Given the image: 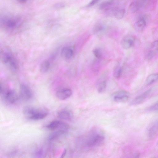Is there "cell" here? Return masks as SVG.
<instances>
[{
	"label": "cell",
	"instance_id": "cell-5",
	"mask_svg": "<svg viewBox=\"0 0 158 158\" xmlns=\"http://www.w3.org/2000/svg\"><path fill=\"white\" fill-rule=\"evenodd\" d=\"M47 128L51 130H60L67 132L69 128L68 124L59 120H55L49 123Z\"/></svg>",
	"mask_w": 158,
	"mask_h": 158
},
{
	"label": "cell",
	"instance_id": "cell-1",
	"mask_svg": "<svg viewBox=\"0 0 158 158\" xmlns=\"http://www.w3.org/2000/svg\"><path fill=\"white\" fill-rule=\"evenodd\" d=\"M0 22L1 27L2 29L11 31L19 28L22 25L23 20L18 16L5 15L1 17Z\"/></svg>",
	"mask_w": 158,
	"mask_h": 158
},
{
	"label": "cell",
	"instance_id": "cell-15",
	"mask_svg": "<svg viewBox=\"0 0 158 158\" xmlns=\"http://www.w3.org/2000/svg\"><path fill=\"white\" fill-rule=\"evenodd\" d=\"M145 1H134L130 4L129 10L131 13H134L138 11L144 4Z\"/></svg>",
	"mask_w": 158,
	"mask_h": 158
},
{
	"label": "cell",
	"instance_id": "cell-25",
	"mask_svg": "<svg viewBox=\"0 0 158 158\" xmlns=\"http://www.w3.org/2000/svg\"><path fill=\"white\" fill-rule=\"evenodd\" d=\"M93 52L94 56L97 60L101 59L102 56L101 50L98 48H95L93 49Z\"/></svg>",
	"mask_w": 158,
	"mask_h": 158
},
{
	"label": "cell",
	"instance_id": "cell-28",
	"mask_svg": "<svg viewBox=\"0 0 158 158\" xmlns=\"http://www.w3.org/2000/svg\"><path fill=\"white\" fill-rule=\"evenodd\" d=\"M140 156V154L139 152H137L135 153L134 155L133 158H139Z\"/></svg>",
	"mask_w": 158,
	"mask_h": 158
},
{
	"label": "cell",
	"instance_id": "cell-20",
	"mask_svg": "<svg viewBox=\"0 0 158 158\" xmlns=\"http://www.w3.org/2000/svg\"><path fill=\"white\" fill-rule=\"evenodd\" d=\"M51 66L50 61L49 60H46L41 63L40 67V70L42 73L47 72Z\"/></svg>",
	"mask_w": 158,
	"mask_h": 158
},
{
	"label": "cell",
	"instance_id": "cell-27",
	"mask_svg": "<svg viewBox=\"0 0 158 158\" xmlns=\"http://www.w3.org/2000/svg\"><path fill=\"white\" fill-rule=\"evenodd\" d=\"M99 1L98 0H92L89 2L87 6L88 7L92 6L97 3Z\"/></svg>",
	"mask_w": 158,
	"mask_h": 158
},
{
	"label": "cell",
	"instance_id": "cell-16",
	"mask_svg": "<svg viewBox=\"0 0 158 158\" xmlns=\"http://www.w3.org/2000/svg\"><path fill=\"white\" fill-rule=\"evenodd\" d=\"M57 116L60 119L69 121L73 118V114L69 110L63 109L58 112Z\"/></svg>",
	"mask_w": 158,
	"mask_h": 158
},
{
	"label": "cell",
	"instance_id": "cell-13",
	"mask_svg": "<svg viewBox=\"0 0 158 158\" xmlns=\"http://www.w3.org/2000/svg\"><path fill=\"white\" fill-rule=\"evenodd\" d=\"M72 93L71 89L66 88L57 91L56 93V95L59 99L64 100L70 97Z\"/></svg>",
	"mask_w": 158,
	"mask_h": 158
},
{
	"label": "cell",
	"instance_id": "cell-14",
	"mask_svg": "<svg viewBox=\"0 0 158 158\" xmlns=\"http://www.w3.org/2000/svg\"><path fill=\"white\" fill-rule=\"evenodd\" d=\"M74 51L70 46H65L61 51V54L62 57L65 59L69 60L71 59L73 56Z\"/></svg>",
	"mask_w": 158,
	"mask_h": 158
},
{
	"label": "cell",
	"instance_id": "cell-29",
	"mask_svg": "<svg viewBox=\"0 0 158 158\" xmlns=\"http://www.w3.org/2000/svg\"><path fill=\"white\" fill-rule=\"evenodd\" d=\"M66 150H64L60 158H63L64 157V156L66 153Z\"/></svg>",
	"mask_w": 158,
	"mask_h": 158
},
{
	"label": "cell",
	"instance_id": "cell-18",
	"mask_svg": "<svg viewBox=\"0 0 158 158\" xmlns=\"http://www.w3.org/2000/svg\"><path fill=\"white\" fill-rule=\"evenodd\" d=\"M158 134V121L155 123L149 129L148 137L150 139L155 138Z\"/></svg>",
	"mask_w": 158,
	"mask_h": 158
},
{
	"label": "cell",
	"instance_id": "cell-19",
	"mask_svg": "<svg viewBox=\"0 0 158 158\" xmlns=\"http://www.w3.org/2000/svg\"><path fill=\"white\" fill-rule=\"evenodd\" d=\"M106 80L105 79H100L97 85V89L98 92H103L106 88Z\"/></svg>",
	"mask_w": 158,
	"mask_h": 158
},
{
	"label": "cell",
	"instance_id": "cell-6",
	"mask_svg": "<svg viewBox=\"0 0 158 158\" xmlns=\"http://www.w3.org/2000/svg\"><path fill=\"white\" fill-rule=\"evenodd\" d=\"M20 95L21 98L24 100H29L32 97V93L30 88L27 85L22 83L19 88Z\"/></svg>",
	"mask_w": 158,
	"mask_h": 158
},
{
	"label": "cell",
	"instance_id": "cell-23",
	"mask_svg": "<svg viewBox=\"0 0 158 158\" xmlns=\"http://www.w3.org/2000/svg\"><path fill=\"white\" fill-rule=\"evenodd\" d=\"M67 132L57 130L56 131L52 133L49 137V139L50 140H53L58 138L60 136L64 134Z\"/></svg>",
	"mask_w": 158,
	"mask_h": 158
},
{
	"label": "cell",
	"instance_id": "cell-3",
	"mask_svg": "<svg viewBox=\"0 0 158 158\" xmlns=\"http://www.w3.org/2000/svg\"><path fill=\"white\" fill-rule=\"evenodd\" d=\"M0 59L2 63L7 65L11 70L15 71L18 69L19 64L17 61L9 50L4 48L1 50Z\"/></svg>",
	"mask_w": 158,
	"mask_h": 158
},
{
	"label": "cell",
	"instance_id": "cell-26",
	"mask_svg": "<svg viewBox=\"0 0 158 158\" xmlns=\"http://www.w3.org/2000/svg\"><path fill=\"white\" fill-rule=\"evenodd\" d=\"M151 110H158V101L150 108Z\"/></svg>",
	"mask_w": 158,
	"mask_h": 158
},
{
	"label": "cell",
	"instance_id": "cell-12",
	"mask_svg": "<svg viewBox=\"0 0 158 158\" xmlns=\"http://www.w3.org/2000/svg\"><path fill=\"white\" fill-rule=\"evenodd\" d=\"M151 91L152 89H150L136 97L131 102V105H137L143 102L150 94Z\"/></svg>",
	"mask_w": 158,
	"mask_h": 158
},
{
	"label": "cell",
	"instance_id": "cell-10",
	"mask_svg": "<svg viewBox=\"0 0 158 158\" xmlns=\"http://www.w3.org/2000/svg\"><path fill=\"white\" fill-rule=\"evenodd\" d=\"M5 100L8 103L13 104L18 99V96L16 92L13 90L6 91L4 94Z\"/></svg>",
	"mask_w": 158,
	"mask_h": 158
},
{
	"label": "cell",
	"instance_id": "cell-4",
	"mask_svg": "<svg viewBox=\"0 0 158 158\" xmlns=\"http://www.w3.org/2000/svg\"><path fill=\"white\" fill-rule=\"evenodd\" d=\"M104 138V136L101 133L96 132L92 133L87 137L85 143L89 148L96 147L103 142Z\"/></svg>",
	"mask_w": 158,
	"mask_h": 158
},
{
	"label": "cell",
	"instance_id": "cell-17",
	"mask_svg": "<svg viewBox=\"0 0 158 158\" xmlns=\"http://www.w3.org/2000/svg\"><path fill=\"white\" fill-rule=\"evenodd\" d=\"M125 10L123 7L117 6L113 10V14L115 17L118 19H122L125 14Z\"/></svg>",
	"mask_w": 158,
	"mask_h": 158
},
{
	"label": "cell",
	"instance_id": "cell-9",
	"mask_svg": "<svg viewBox=\"0 0 158 158\" xmlns=\"http://www.w3.org/2000/svg\"><path fill=\"white\" fill-rule=\"evenodd\" d=\"M150 48L145 57L148 60L152 59L158 52V40L153 42L151 44Z\"/></svg>",
	"mask_w": 158,
	"mask_h": 158
},
{
	"label": "cell",
	"instance_id": "cell-8",
	"mask_svg": "<svg viewBox=\"0 0 158 158\" xmlns=\"http://www.w3.org/2000/svg\"><path fill=\"white\" fill-rule=\"evenodd\" d=\"M135 38L131 35H127L122 39L121 44L122 48L125 49H128L134 45Z\"/></svg>",
	"mask_w": 158,
	"mask_h": 158
},
{
	"label": "cell",
	"instance_id": "cell-11",
	"mask_svg": "<svg viewBox=\"0 0 158 158\" xmlns=\"http://www.w3.org/2000/svg\"><path fill=\"white\" fill-rule=\"evenodd\" d=\"M147 16L145 15L139 17L134 24L135 29L138 31H141L145 27L147 23Z\"/></svg>",
	"mask_w": 158,
	"mask_h": 158
},
{
	"label": "cell",
	"instance_id": "cell-21",
	"mask_svg": "<svg viewBox=\"0 0 158 158\" xmlns=\"http://www.w3.org/2000/svg\"><path fill=\"white\" fill-rule=\"evenodd\" d=\"M114 1L112 0L104 1L99 4V9L101 10H107L111 7Z\"/></svg>",
	"mask_w": 158,
	"mask_h": 158
},
{
	"label": "cell",
	"instance_id": "cell-2",
	"mask_svg": "<svg viewBox=\"0 0 158 158\" xmlns=\"http://www.w3.org/2000/svg\"><path fill=\"white\" fill-rule=\"evenodd\" d=\"M25 116L28 118L38 120L45 118L48 114V110L44 108H36L31 106H25L23 110Z\"/></svg>",
	"mask_w": 158,
	"mask_h": 158
},
{
	"label": "cell",
	"instance_id": "cell-7",
	"mask_svg": "<svg viewBox=\"0 0 158 158\" xmlns=\"http://www.w3.org/2000/svg\"><path fill=\"white\" fill-rule=\"evenodd\" d=\"M112 97L114 101L117 102H125L129 98L128 93L123 90L114 93L112 95Z\"/></svg>",
	"mask_w": 158,
	"mask_h": 158
},
{
	"label": "cell",
	"instance_id": "cell-30",
	"mask_svg": "<svg viewBox=\"0 0 158 158\" xmlns=\"http://www.w3.org/2000/svg\"><path fill=\"white\" fill-rule=\"evenodd\" d=\"M152 158H156V157H153Z\"/></svg>",
	"mask_w": 158,
	"mask_h": 158
},
{
	"label": "cell",
	"instance_id": "cell-24",
	"mask_svg": "<svg viewBox=\"0 0 158 158\" xmlns=\"http://www.w3.org/2000/svg\"><path fill=\"white\" fill-rule=\"evenodd\" d=\"M122 68L118 65L115 66L114 69L113 75L115 78L118 79L119 78L122 74Z\"/></svg>",
	"mask_w": 158,
	"mask_h": 158
},
{
	"label": "cell",
	"instance_id": "cell-22",
	"mask_svg": "<svg viewBox=\"0 0 158 158\" xmlns=\"http://www.w3.org/2000/svg\"><path fill=\"white\" fill-rule=\"evenodd\" d=\"M158 79V73H153L149 75L147 78L146 83L149 85L152 84Z\"/></svg>",
	"mask_w": 158,
	"mask_h": 158
}]
</instances>
